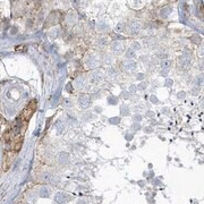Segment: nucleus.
<instances>
[{
    "mask_svg": "<svg viewBox=\"0 0 204 204\" xmlns=\"http://www.w3.org/2000/svg\"><path fill=\"white\" fill-rule=\"evenodd\" d=\"M169 66H170V61H169V60L165 61V62H162V67H163V68H168Z\"/></svg>",
    "mask_w": 204,
    "mask_h": 204,
    "instance_id": "6",
    "label": "nucleus"
},
{
    "mask_svg": "<svg viewBox=\"0 0 204 204\" xmlns=\"http://www.w3.org/2000/svg\"><path fill=\"white\" fill-rule=\"evenodd\" d=\"M35 110H37V100H32V101L25 107V109L20 112L19 117L17 118V121H19L20 124H22V123H26V121L32 117V115L34 113Z\"/></svg>",
    "mask_w": 204,
    "mask_h": 204,
    "instance_id": "1",
    "label": "nucleus"
},
{
    "mask_svg": "<svg viewBox=\"0 0 204 204\" xmlns=\"http://www.w3.org/2000/svg\"><path fill=\"white\" fill-rule=\"evenodd\" d=\"M135 56V54H134V51L130 49V50H128V52H127V57H134Z\"/></svg>",
    "mask_w": 204,
    "mask_h": 204,
    "instance_id": "7",
    "label": "nucleus"
},
{
    "mask_svg": "<svg viewBox=\"0 0 204 204\" xmlns=\"http://www.w3.org/2000/svg\"><path fill=\"white\" fill-rule=\"evenodd\" d=\"M22 144H23V134H20L19 136L16 137V140H15V142H14V145H13L12 151H14L15 153H18L20 148H22Z\"/></svg>",
    "mask_w": 204,
    "mask_h": 204,
    "instance_id": "3",
    "label": "nucleus"
},
{
    "mask_svg": "<svg viewBox=\"0 0 204 204\" xmlns=\"http://www.w3.org/2000/svg\"><path fill=\"white\" fill-rule=\"evenodd\" d=\"M140 28H141V25L138 23H131L130 25V31L133 33H138L140 32Z\"/></svg>",
    "mask_w": 204,
    "mask_h": 204,
    "instance_id": "4",
    "label": "nucleus"
},
{
    "mask_svg": "<svg viewBox=\"0 0 204 204\" xmlns=\"http://www.w3.org/2000/svg\"><path fill=\"white\" fill-rule=\"evenodd\" d=\"M16 154L17 153H15L14 151H12V150H9V151H7L6 152V154H5V157H3V171H7L9 167H10V165H12V162H13V160H14V158L16 157Z\"/></svg>",
    "mask_w": 204,
    "mask_h": 204,
    "instance_id": "2",
    "label": "nucleus"
},
{
    "mask_svg": "<svg viewBox=\"0 0 204 204\" xmlns=\"http://www.w3.org/2000/svg\"><path fill=\"white\" fill-rule=\"evenodd\" d=\"M79 103H81V106H83L84 108H86V107L90 104V100H89V98H87V96H83V98H81Z\"/></svg>",
    "mask_w": 204,
    "mask_h": 204,
    "instance_id": "5",
    "label": "nucleus"
}]
</instances>
